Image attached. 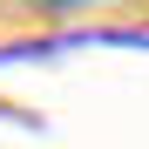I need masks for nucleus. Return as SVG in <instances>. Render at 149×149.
Segmentation results:
<instances>
[{"mask_svg": "<svg viewBox=\"0 0 149 149\" xmlns=\"http://www.w3.org/2000/svg\"><path fill=\"white\" fill-rule=\"evenodd\" d=\"M27 7H41V14H81V7H95V0H27Z\"/></svg>", "mask_w": 149, "mask_h": 149, "instance_id": "obj_1", "label": "nucleus"}]
</instances>
